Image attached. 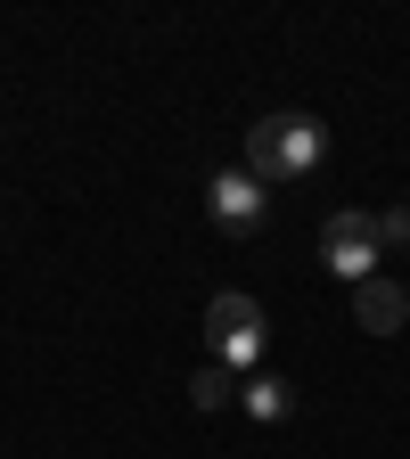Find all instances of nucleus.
<instances>
[{"instance_id": "1", "label": "nucleus", "mask_w": 410, "mask_h": 459, "mask_svg": "<svg viewBox=\"0 0 410 459\" xmlns=\"http://www.w3.org/2000/svg\"><path fill=\"white\" fill-rule=\"evenodd\" d=\"M328 156V132H320V115H263V124L247 132V172L271 189V181H304V172Z\"/></svg>"}, {"instance_id": "2", "label": "nucleus", "mask_w": 410, "mask_h": 459, "mask_svg": "<svg viewBox=\"0 0 410 459\" xmlns=\"http://www.w3.org/2000/svg\"><path fill=\"white\" fill-rule=\"evenodd\" d=\"M378 213H362V205H336L328 221H320V263L345 279V287H362V279H378Z\"/></svg>"}, {"instance_id": "3", "label": "nucleus", "mask_w": 410, "mask_h": 459, "mask_svg": "<svg viewBox=\"0 0 410 459\" xmlns=\"http://www.w3.org/2000/svg\"><path fill=\"white\" fill-rule=\"evenodd\" d=\"M205 344L222 369H255L263 361V304L255 296H214L205 304Z\"/></svg>"}, {"instance_id": "4", "label": "nucleus", "mask_w": 410, "mask_h": 459, "mask_svg": "<svg viewBox=\"0 0 410 459\" xmlns=\"http://www.w3.org/2000/svg\"><path fill=\"white\" fill-rule=\"evenodd\" d=\"M205 213H214V230H222V238H255V230H263V181H255L247 164H239V172H214Z\"/></svg>"}, {"instance_id": "5", "label": "nucleus", "mask_w": 410, "mask_h": 459, "mask_svg": "<svg viewBox=\"0 0 410 459\" xmlns=\"http://www.w3.org/2000/svg\"><path fill=\"white\" fill-rule=\"evenodd\" d=\"M353 320H362L370 336H394V328L410 320V287H394V279H362V287H353Z\"/></svg>"}, {"instance_id": "6", "label": "nucleus", "mask_w": 410, "mask_h": 459, "mask_svg": "<svg viewBox=\"0 0 410 459\" xmlns=\"http://www.w3.org/2000/svg\"><path fill=\"white\" fill-rule=\"evenodd\" d=\"M239 402H247L255 419H287V411H296V385H287V377H255Z\"/></svg>"}, {"instance_id": "7", "label": "nucleus", "mask_w": 410, "mask_h": 459, "mask_svg": "<svg viewBox=\"0 0 410 459\" xmlns=\"http://www.w3.org/2000/svg\"><path fill=\"white\" fill-rule=\"evenodd\" d=\"M189 402H197V411H230V402H239V385H230L222 361H205V369L189 377Z\"/></svg>"}, {"instance_id": "8", "label": "nucleus", "mask_w": 410, "mask_h": 459, "mask_svg": "<svg viewBox=\"0 0 410 459\" xmlns=\"http://www.w3.org/2000/svg\"><path fill=\"white\" fill-rule=\"evenodd\" d=\"M378 247H410V205H394V213H378Z\"/></svg>"}]
</instances>
